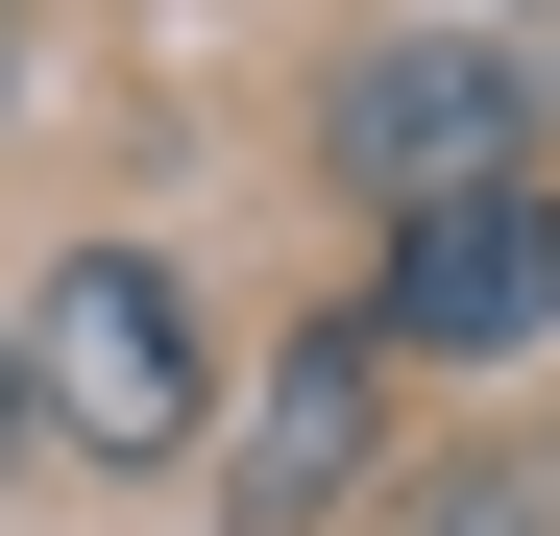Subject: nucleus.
Returning <instances> with one entry per match:
<instances>
[{
  "instance_id": "nucleus-4",
  "label": "nucleus",
  "mask_w": 560,
  "mask_h": 536,
  "mask_svg": "<svg viewBox=\"0 0 560 536\" xmlns=\"http://www.w3.org/2000/svg\"><path fill=\"white\" fill-rule=\"evenodd\" d=\"M341 464H365V317H317L293 366H268V415H244V536H317Z\"/></svg>"
},
{
  "instance_id": "nucleus-3",
  "label": "nucleus",
  "mask_w": 560,
  "mask_h": 536,
  "mask_svg": "<svg viewBox=\"0 0 560 536\" xmlns=\"http://www.w3.org/2000/svg\"><path fill=\"white\" fill-rule=\"evenodd\" d=\"M536 147V98H512V49H463V25H390V49H341V171L365 196H488V171Z\"/></svg>"
},
{
  "instance_id": "nucleus-1",
  "label": "nucleus",
  "mask_w": 560,
  "mask_h": 536,
  "mask_svg": "<svg viewBox=\"0 0 560 536\" xmlns=\"http://www.w3.org/2000/svg\"><path fill=\"white\" fill-rule=\"evenodd\" d=\"M0 366H25V415L73 439V464H171V439L220 415V341H196V293H171L147 244H73L49 293H25Z\"/></svg>"
},
{
  "instance_id": "nucleus-2",
  "label": "nucleus",
  "mask_w": 560,
  "mask_h": 536,
  "mask_svg": "<svg viewBox=\"0 0 560 536\" xmlns=\"http://www.w3.org/2000/svg\"><path fill=\"white\" fill-rule=\"evenodd\" d=\"M365 341H439V366H512V341H560V196H536V171H488V196H415V220H390V293H365Z\"/></svg>"
},
{
  "instance_id": "nucleus-7",
  "label": "nucleus",
  "mask_w": 560,
  "mask_h": 536,
  "mask_svg": "<svg viewBox=\"0 0 560 536\" xmlns=\"http://www.w3.org/2000/svg\"><path fill=\"white\" fill-rule=\"evenodd\" d=\"M0 98H25V73H0Z\"/></svg>"
},
{
  "instance_id": "nucleus-6",
  "label": "nucleus",
  "mask_w": 560,
  "mask_h": 536,
  "mask_svg": "<svg viewBox=\"0 0 560 536\" xmlns=\"http://www.w3.org/2000/svg\"><path fill=\"white\" fill-rule=\"evenodd\" d=\"M0 464H25V366H0Z\"/></svg>"
},
{
  "instance_id": "nucleus-5",
  "label": "nucleus",
  "mask_w": 560,
  "mask_h": 536,
  "mask_svg": "<svg viewBox=\"0 0 560 536\" xmlns=\"http://www.w3.org/2000/svg\"><path fill=\"white\" fill-rule=\"evenodd\" d=\"M439 536H536V464H463V488H439Z\"/></svg>"
}]
</instances>
